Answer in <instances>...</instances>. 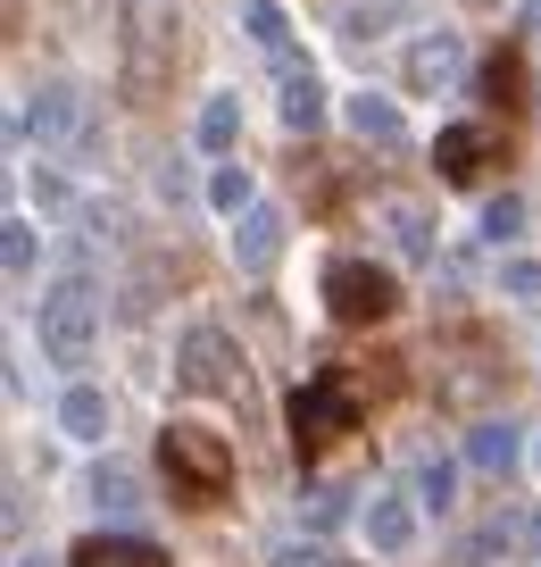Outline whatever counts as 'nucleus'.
Listing matches in <instances>:
<instances>
[{
    "mask_svg": "<svg viewBox=\"0 0 541 567\" xmlns=\"http://www.w3.org/2000/svg\"><path fill=\"white\" fill-rule=\"evenodd\" d=\"M392 243H400V259H434V226H425V209H408V200H392L384 209Z\"/></svg>",
    "mask_w": 541,
    "mask_h": 567,
    "instance_id": "nucleus-17",
    "label": "nucleus"
},
{
    "mask_svg": "<svg viewBox=\"0 0 541 567\" xmlns=\"http://www.w3.org/2000/svg\"><path fill=\"white\" fill-rule=\"evenodd\" d=\"M267 567H333V559L316 543H300V534H275V543H267Z\"/></svg>",
    "mask_w": 541,
    "mask_h": 567,
    "instance_id": "nucleus-22",
    "label": "nucleus"
},
{
    "mask_svg": "<svg viewBox=\"0 0 541 567\" xmlns=\"http://www.w3.org/2000/svg\"><path fill=\"white\" fill-rule=\"evenodd\" d=\"M158 460H167V484L184 501L233 493V443H226V434H209V425H193V417H175L167 434H158Z\"/></svg>",
    "mask_w": 541,
    "mask_h": 567,
    "instance_id": "nucleus-2",
    "label": "nucleus"
},
{
    "mask_svg": "<svg viewBox=\"0 0 541 567\" xmlns=\"http://www.w3.org/2000/svg\"><path fill=\"white\" fill-rule=\"evenodd\" d=\"M59 425H67L75 443H101V434H108V392H101V384H67V401H59Z\"/></svg>",
    "mask_w": 541,
    "mask_h": 567,
    "instance_id": "nucleus-13",
    "label": "nucleus"
},
{
    "mask_svg": "<svg viewBox=\"0 0 541 567\" xmlns=\"http://www.w3.org/2000/svg\"><path fill=\"white\" fill-rule=\"evenodd\" d=\"M508 151V134L491 117H467V125H441V142H434V167H441V184H483V167Z\"/></svg>",
    "mask_w": 541,
    "mask_h": 567,
    "instance_id": "nucleus-7",
    "label": "nucleus"
},
{
    "mask_svg": "<svg viewBox=\"0 0 541 567\" xmlns=\"http://www.w3.org/2000/svg\"><path fill=\"white\" fill-rule=\"evenodd\" d=\"M517 226H524V200H517V193L483 209V234H491V243H517Z\"/></svg>",
    "mask_w": 541,
    "mask_h": 567,
    "instance_id": "nucleus-24",
    "label": "nucleus"
},
{
    "mask_svg": "<svg viewBox=\"0 0 541 567\" xmlns=\"http://www.w3.org/2000/svg\"><path fill=\"white\" fill-rule=\"evenodd\" d=\"M325 309L342 326H384L392 309H400V284H392V267H375V259H333Z\"/></svg>",
    "mask_w": 541,
    "mask_h": 567,
    "instance_id": "nucleus-5",
    "label": "nucleus"
},
{
    "mask_svg": "<svg viewBox=\"0 0 541 567\" xmlns=\"http://www.w3.org/2000/svg\"><path fill=\"white\" fill-rule=\"evenodd\" d=\"M175 384H184V392H226V401H250V375H242V359H233L226 326H184V342H175Z\"/></svg>",
    "mask_w": 541,
    "mask_h": 567,
    "instance_id": "nucleus-4",
    "label": "nucleus"
},
{
    "mask_svg": "<svg viewBox=\"0 0 541 567\" xmlns=\"http://www.w3.org/2000/svg\"><path fill=\"white\" fill-rule=\"evenodd\" d=\"M18 134H34L42 151H84V134H92V92L84 84H42L34 101H25V117H18Z\"/></svg>",
    "mask_w": 541,
    "mask_h": 567,
    "instance_id": "nucleus-6",
    "label": "nucleus"
},
{
    "mask_svg": "<svg viewBox=\"0 0 541 567\" xmlns=\"http://www.w3.org/2000/svg\"><path fill=\"white\" fill-rule=\"evenodd\" d=\"M533 467H541V443H533Z\"/></svg>",
    "mask_w": 541,
    "mask_h": 567,
    "instance_id": "nucleus-27",
    "label": "nucleus"
},
{
    "mask_svg": "<svg viewBox=\"0 0 541 567\" xmlns=\"http://www.w3.org/2000/svg\"><path fill=\"white\" fill-rule=\"evenodd\" d=\"M67 567H167V559H158L142 534H84Z\"/></svg>",
    "mask_w": 541,
    "mask_h": 567,
    "instance_id": "nucleus-11",
    "label": "nucleus"
},
{
    "mask_svg": "<svg viewBox=\"0 0 541 567\" xmlns=\"http://www.w3.org/2000/svg\"><path fill=\"white\" fill-rule=\"evenodd\" d=\"M350 134H358V142H384V151H400L408 125H400V109H392L384 92H350Z\"/></svg>",
    "mask_w": 541,
    "mask_h": 567,
    "instance_id": "nucleus-12",
    "label": "nucleus"
},
{
    "mask_svg": "<svg viewBox=\"0 0 541 567\" xmlns=\"http://www.w3.org/2000/svg\"><path fill=\"white\" fill-rule=\"evenodd\" d=\"M242 25H250V42H259V51H275V68H292V25H283L275 0H242Z\"/></svg>",
    "mask_w": 541,
    "mask_h": 567,
    "instance_id": "nucleus-15",
    "label": "nucleus"
},
{
    "mask_svg": "<svg viewBox=\"0 0 541 567\" xmlns=\"http://www.w3.org/2000/svg\"><path fill=\"white\" fill-rule=\"evenodd\" d=\"M209 200H217V209H226V217H242V209H259V193H250V167H217V176H209Z\"/></svg>",
    "mask_w": 541,
    "mask_h": 567,
    "instance_id": "nucleus-18",
    "label": "nucleus"
},
{
    "mask_svg": "<svg viewBox=\"0 0 541 567\" xmlns=\"http://www.w3.org/2000/svg\"><path fill=\"white\" fill-rule=\"evenodd\" d=\"M417 501H425V509H450V501H458V460H425L417 467Z\"/></svg>",
    "mask_w": 541,
    "mask_h": 567,
    "instance_id": "nucleus-19",
    "label": "nucleus"
},
{
    "mask_svg": "<svg viewBox=\"0 0 541 567\" xmlns=\"http://www.w3.org/2000/svg\"><path fill=\"white\" fill-rule=\"evenodd\" d=\"M475 467H517V434H508V425H475Z\"/></svg>",
    "mask_w": 541,
    "mask_h": 567,
    "instance_id": "nucleus-21",
    "label": "nucleus"
},
{
    "mask_svg": "<svg viewBox=\"0 0 541 567\" xmlns=\"http://www.w3.org/2000/svg\"><path fill=\"white\" fill-rule=\"evenodd\" d=\"M500 292H508L517 309H541V259H508V267H500Z\"/></svg>",
    "mask_w": 541,
    "mask_h": 567,
    "instance_id": "nucleus-20",
    "label": "nucleus"
},
{
    "mask_svg": "<svg viewBox=\"0 0 541 567\" xmlns=\"http://www.w3.org/2000/svg\"><path fill=\"white\" fill-rule=\"evenodd\" d=\"M400 68H408V92H441V84H458V75H467V42H458L450 25H441V34H417Z\"/></svg>",
    "mask_w": 541,
    "mask_h": 567,
    "instance_id": "nucleus-8",
    "label": "nucleus"
},
{
    "mask_svg": "<svg viewBox=\"0 0 541 567\" xmlns=\"http://www.w3.org/2000/svg\"><path fill=\"white\" fill-rule=\"evenodd\" d=\"M34 334H42V359H51V368H67V375L101 351V284H92L84 267H75V276H59L51 292H42Z\"/></svg>",
    "mask_w": 541,
    "mask_h": 567,
    "instance_id": "nucleus-1",
    "label": "nucleus"
},
{
    "mask_svg": "<svg viewBox=\"0 0 541 567\" xmlns=\"http://www.w3.org/2000/svg\"><path fill=\"white\" fill-rule=\"evenodd\" d=\"M283 259V209H242L233 217V267H242V276H267V267Z\"/></svg>",
    "mask_w": 541,
    "mask_h": 567,
    "instance_id": "nucleus-10",
    "label": "nucleus"
},
{
    "mask_svg": "<svg viewBox=\"0 0 541 567\" xmlns=\"http://www.w3.org/2000/svg\"><path fill=\"white\" fill-rule=\"evenodd\" d=\"M233 134H242V101H233V92H217V101L200 109V151H217V159H226Z\"/></svg>",
    "mask_w": 541,
    "mask_h": 567,
    "instance_id": "nucleus-16",
    "label": "nucleus"
},
{
    "mask_svg": "<svg viewBox=\"0 0 541 567\" xmlns=\"http://www.w3.org/2000/svg\"><path fill=\"white\" fill-rule=\"evenodd\" d=\"M358 534H367L375 559H408V550H417V509H408L400 493H375L367 509H358Z\"/></svg>",
    "mask_w": 541,
    "mask_h": 567,
    "instance_id": "nucleus-9",
    "label": "nucleus"
},
{
    "mask_svg": "<svg viewBox=\"0 0 541 567\" xmlns=\"http://www.w3.org/2000/svg\"><path fill=\"white\" fill-rule=\"evenodd\" d=\"M350 425H358V375L350 368H325V375H309V384L292 392V451L300 460L333 451Z\"/></svg>",
    "mask_w": 541,
    "mask_h": 567,
    "instance_id": "nucleus-3",
    "label": "nucleus"
},
{
    "mask_svg": "<svg viewBox=\"0 0 541 567\" xmlns=\"http://www.w3.org/2000/svg\"><path fill=\"white\" fill-rule=\"evenodd\" d=\"M0 250H9V276H34V226H25V217H9V234H0Z\"/></svg>",
    "mask_w": 541,
    "mask_h": 567,
    "instance_id": "nucleus-23",
    "label": "nucleus"
},
{
    "mask_svg": "<svg viewBox=\"0 0 541 567\" xmlns=\"http://www.w3.org/2000/svg\"><path fill=\"white\" fill-rule=\"evenodd\" d=\"M92 493H101V509H134V476H117V467H101V476H92Z\"/></svg>",
    "mask_w": 541,
    "mask_h": 567,
    "instance_id": "nucleus-25",
    "label": "nucleus"
},
{
    "mask_svg": "<svg viewBox=\"0 0 541 567\" xmlns=\"http://www.w3.org/2000/svg\"><path fill=\"white\" fill-rule=\"evenodd\" d=\"M325 117V84H316V68H283V125H300V134H309V125Z\"/></svg>",
    "mask_w": 541,
    "mask_h": 567,
    "instance_id": "nucleus-14",
    "label": "nucleus"
},
{
    "mask_svg": "<svg viewBox=\"0 0 541 567\" xmlns=\"http://www.w3.org/2000/svg\"><path fill=\"white\" fill-rule=\"evenodd\" d=\"M533 543H541V517H533Z\"/></svg>",
    "mask_w": 541,
    "mask_h": 567,
    "instance_id": "nucleus-26",
    "label": "nucleus"
}]
</instances>
